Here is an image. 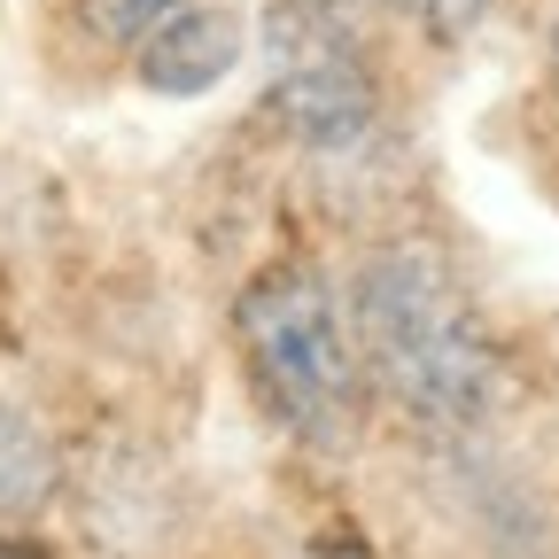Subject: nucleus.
Returning <instances> with one entry per match:
<instances>
[{
	"instance_id": "4",
	"label": "nucleus",
	"mask_w": 559,
	"mask_h": 559,
	"mask_svg": "<svg viewBox=\"0 0 559 559\" xmlns=\"http://www.w3.org/2000/svg\"><path fill=\"white\" fill-rule=\"evenodd\" d=\"M241 62H249V16L234 0H187V9H171L132 47L124 70H132V86L156 94V102H202V94H218Z\"/></svg>"
},
{
	"instance_id": "5",
	"label": "nucleus",
	"mask_w": 559,
	"mask_h": 559,
	"mask_svg": "<svg viewBox=\"0 0 559 559\" xmlns=\"http://www.w3.org/2000/svg\"><path fill=\"white\" fill-rule=\"evenodd\" d=\"M47 489H55V443L47 428L0 389V528H16L47 506Z\"/></svg>"
},
{
	"instance_id": "2",
	"label": "nucleus",
	"mask_w": 559,
	"mask_h": 559,
	"mask_svg": "<svg viewBox=\"0 0 559 559\" xmlns=\"http://www.w3.org/2000/svg\"><path fill=\"white\" fill-rule=\"evenodd\" d=\"M226 326L241 381L280 436L311 451L349 436V419L366 404V366H358V334H349V296L319 257L304 249L264 257L234 288Z\"/></svg>"
},
{
	"instance_id": "1",
	"label": "nucleus",
	"mask_w": 559,
	"mask_h": 559,
	"mask_svg": "<svg viewBox=\"0 0 559 559\" xmlns=\"http://www.w3.org/2000/svg\"><path fill=\"white\" fill-rule=\"evenodd\" d=\"M342 296H349L366 396H381L404 428L466 443L506 412V342L443 241L428 234L373 241L349 264Z\"/></svg>"
},
{
	"instance_id": "9",
	"label": "nucleus",
	"mask_w": 559,
	"mask_h": 559,
	"mask_svg": "<svg viewBox=\"0 0 559 559\" xmlns=\"http://www.w3.org/2000/svg\"><path fill=\"white\" fill-rule=\"evenodd\" d=\"M551 70H559V9H551Z\"/></svg>"
},
{
	"instance_id": "7",
	"label": "nucleus",
	"mask_w": 559,
	"mask_h": 559,
	"mask_svg": "<svg viewBox=\"0 0 559 559\" xmlns=\"http://www.w3.org/2000/svg\"><path fill=\"white\" fill-rule=\"evenodd\" d=\"M358 9H381V16H404V24H419V32L451 39V32H466V24L489 16V0H358Z\"/></svg>"
},
{
	"instance_id": "8",
	"label": "nucleus",
	"mask_w": 559,
	"mask_h": 559,
	"mask_svg": "<svg viewBox=\"0 0 559 559\" xmlns=\"http://www.w3.org/2000/svg\"><path fill=\"white\" fill-rule=\"evenodd\" d=\"M0 559H47V544H32L24 528H0Z\"/></svg>"
},
{
	"instance_id": "6",
	"label": "nucleus",
	"mask_w": 559,
	"mask_h": 559,
	"mask_svg": "<svg viewBox=\"0 0 559 559\" xmlns=\"http://www.w3.org/2000/svg\"><path fill=\"white\" fill-rule=\"evenodd\" d=\"M70 9V24H79V39L86 47H102V55H124L132 62V47L148 39L171 9H187V0H62Z\"/></svg>"
},
{
	"instance_id": "3",
	"label": "nucleus",
	"mask_w": 559,
	"mask_h": 559,
	"mask_svg": "<svg viewBox=\"0 0 559 559\" xmlns=\"http://www.w3.org/2000/svg\"><path fill=\"white\" fill-rule=\"evenodd\" d=\"M272 109L311 148H342L373 124V70L334 16H296L272 39Z\"/></svg>"
}]
</instances>
